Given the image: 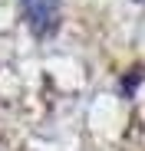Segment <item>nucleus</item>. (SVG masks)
I'll return each instance as SVG.
<instances>
[{
  "label": "nucleus",
  "instance_id": "f257e3e1",
  "mask_svg": "<svg viewBox=\"0 0 145 151\" xmlns=\"http://www.w3.org/2000/svg\"><path fill=\"white\" fill-rule=\"evenodd\" d=\"M23 20L36 36H50L59 27V0H20Z\"/></svg>",
  "mask_w": 145,
  "mask_h": 151
}]
</instances>
